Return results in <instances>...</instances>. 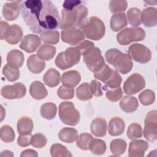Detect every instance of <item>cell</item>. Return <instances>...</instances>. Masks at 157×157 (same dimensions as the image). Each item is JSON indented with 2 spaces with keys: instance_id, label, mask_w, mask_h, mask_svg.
Segmentation results:
<instances>
[{
  "instance_id": "6da1fadb",
  "label": "cell",
  "mask_w": 157,
  "mask_h": 157,
  "mask_svg": "<svg viewBox=\"0 0 157 157\" xmlns=\"http://www.w3.org/2000/svg\"><path fill=\"white\" fill-rule=\"evenodd\" d=\"M24 21L34 33H42L58 28L61 19L54 4L47 0H28L21 4Z\"/></svg>"
},
{
  "instance_id": "7a4b0ae2",
  "label": "cell",
  "mask_w": 157,
  "mask_h": 157,
  "mask_svg": "<svg viewBox=\"0 0 157 157\" xmlns=\"http://www.w3.org/2000/svg\"><path fill=\"white\" fill-rule=\"evenodd\" d=\"M88 13V9L82 4L71 9H63L61 10L60 28L66 29L80 26L86 20Z\"/></svg>"
},
{
  "instance_id": "3957f363",
  "label": "cell",
  "mask_w": 157,
  "mask_h": 157,
  "mask_svg": "<svg viewBox=\"0 0 157 157\" xmlns=\"http://www.w3.org/2000/svg\"><path fill=\"white\" fill-rule=\"evenodd\" d=\"M105 57L107 62L113 66L116 71L122 74H126L129 72L132 67L133 63L131 58L128 54L122 53L117 48L108 50Z\"/></svg>"
},
{
  "instance_id": "277c9868",
  "label": "cell",
  "mask_w": 157,
  "mask_h": 157,
  "mask_svg": "<svg viewBox=\"0 0 157 157\" xmlns=\"http://www.w3.org/2000/svg\"><path fill=\"white\" fill-rule=\"evenodd\" d=\"M80 29L86 38L93 40L102 39L105 31L103 21L97 17H91L85 21L80 26Z\"/></svg>"
},
{
  "instance_id": "5b68a950",
  "label": "cell",
  "mask_w": 157,
  "mask_h": 157,
  "mask_svg": "<svg viewBox=\"0 0 157 157\" xmlns=\"http://www.w3.org/2000/svg\"><path fill=\"white\" fill-rule=\"evenodd\" d=\"M80 57L81 53L77 47H69L57 55L55 63L60 69L65 70L78 63Z\"/></svg>"
},
{
  "instance_id": "8992f818",
  "label": "cell",
  "mask_w": 157,
  "mask_h": 157,
  "mask_svg": "<svg viewBox=\"0 0 157 157\" xmlns=\"http://www.w3.org/2000/svg\"><path fill=\"white\" fill-rule=\"evenodd\" d=\"M59 117L61 121L69 126L77 125L80 120V115L72 102L64 101L59 105Z\"/></svg>"
},
{
  "instance_id": "52a82bcc",
  "label": "cell",
  "mask_w": 157,
  "mask_h": 157,
  "mask_svg": "<svg viewBox=\"0 0 157 157\" xmlns=\"http://www.w3.org/2000/svg\"><path fill=\"white\" fill-rule=\"evenodd\" d=\"M94 77L104 82L106 85L104 87L109 88L119 87L122 82L121 77L118 72L112 69L107 64H105L102 69L94 73Z\"/></svg>"
},
{
  "instance_id": "ba28073f",
  "label": "cell",
  "mask_w": 157,
  "mask_h": 157,
  "mask_svg": "<svg viewBox=\"0 0 157 157\" xmlns=\"http://www.w3.org/2000/svg\"><path fill=\"white\" fill-rule=\"evenodd\" d=\"M145 37V32L140 27L126 28L117 35V42L121 45H127L132 42L143 40Z\"/></svg>"
},
{
  "instance_id": "9c48e42d",
  "label": "cell",
  "mask_w": 157,
  "mask_h": 157,
  "mask_svg": "<svg viewBox=\"0 0 157 157\" xmlns=\"http://www.w3.org/2000/svg\"><path fill=\"white\" fill-rule=\"evenodd\" d=\"M83 60L87 68L95 73L102 69L105 64L100 49L95 47L92 51L83 56Z\"/></svg>"
},
{
  "instance_id": "30bf717a",
  "label": "cell",
  "mask_w": 157,
  "mask_h": 157,
  "mask_svg": "<svg viewBox=\"0 0 157 157\" xmlns=\"http://www.w3.org/2000/svg\"><path fill=\"white\" fill-rule=\"evenodd\" d=\"M156 110L149 112L145 119L143 134L144 137L149 142H153L157 138V115Z\"/></svg>"
},
{
  "instance_id": "8fae6325",
  "label": "cell",
  "mask_w": 157,
  "mask_h": 157,
  "mask_svg": "<svg viewBox=\"0 0 157 157\" xmlns=\"http://www.w3.org/2000/svg\"><path fill=\"white\" fill-rule=\"evenodd\" d=\"M145 86V80L138 73L131 75L123 84V91L128 95H132L142 90Z\"/></svg>"
},
{
  "instance_id": "7c38bea8",
  "label": "cell",
  "mask_w": 157,
  "mask_h": 157,
  "mask_svg": "<svg viewBox=\"0 0 157 157\" xmlns=\"http://www.w3.org/2000/svg\"><path fill=\"white\" fill-rule=\"evenodd\" d=\"M128 55L137 63L145 64L151 58V52L148 48L140 44H133L128 48Z\"/></svg>"
},
{
  "instance_id": "4fadbf2b",
  "label": "cell",
  "mask_w": 157,
  "mask_h": 157,
  "mask_svg": "<svg viewBox=\"0 0 157 157\" xmlns=\"http://www.w3.org/2000/svg\"><path fill=\"white\" fill-rule=\"evenodd\" d=\"M26 92V86L23 83L18 82L12 85L4 86L1 88V94L7 99H17L24 97Z\"/></svg>"
},
{
  "instance_id": "5bb4252c",
  "label": "cell",
  "mask_w": 157,
  "mask_h": 157,
  "mask_svg": "<svg viewBox=\"0 0 157 157\" xmlns=\"http://www.w3.org/2000/svg\"><path fill=\"white\" fill-rule=\"evenodd\" d=\"M61 36L62 41L71 45H76L85 39V35L82 31L76 28L63 30Z\"/></svg>"
},
{
  "instance_id": "9a60e30c",
  "label": "cell",
  "mask_w": 157,
  "mask_h": 157,
  "mask_svg": "<svg viewBox=\"0 0 157 157\" xmlns=\"http://www.w3.org/2000/svg\"><path fill=\"white\" fill-rule=\"evenodd\" d=\"M40 44V38L36 34H28L21 39L19 47L27 53H33Z\"/></svg>"
},
{
  "instance_id": "2e32d148",
  "label": "cell",
  "mask_w": 157,
  "mask_h": 157,
  "mask_svg": "<svg viewBox=\"0 0 157 157\" xmlns=\"http://www.w3.org/2000/svg\"><path fill=\"white\" fill-rule=\"evenodd\" d=\"M20 1H11L6 3L2 7V15L5 20L7 21H13L16 20L20 12L21 5Z\"/></svg>"
},
{
  "instance_id": "e0dca14e",
  "label": "cell",
  "mask_w": 157,
  "mask_h": 157,
  "mask_svg": "<svg viewBox=\"0 0 157 157\" xmlns=\"http://www.w3.org/2000/svg\"><path fill=\"white\" fill-rule=\"evenodd\" d=\"M148 144L144 140H132L129 145L128 156L143 157L148 148Z\"/></svg>"
},
{
  "instance_id": "ac0fdd59",
  "label": "cell",
  "mask_w": 157,
  "mask_h": 157,
  "mask_svg": "<svg viewBox=\"0 0 157 157\" xmlns=\"http://www.w3.org/2000/svg\"><path fill=\"white\" fill-rule=\"evenodd\" d=\"M23 36V30L18 25H12L6 30L4 39L5 40L11 44L15 45L20 42Z\"/></svg>"
},
{
  "instance_id": "d6986e66",
  "label": "cell",
  "mask_w": 157,
  "mask_h": 157,
  "mask_svg": "<svg viewBox=\"0 0 157 157\" xmlns=\"http://www.w3.org/2000/svg\"><path fill=\"white\" fill-rule=\"evenodd\" d=\"M81 80V76L80 73L75 70L67 71L63 74L61 78V81L63 86L73 88L76 86Z\"/></svg>"
},
{
  "instance_id": "ffe728a7",
  "label": "cell",
  "mask_w": 157,
  "mask_h": 157,
  "mask_svg": "<svg viewBox=\"0 0 157 157\" xmlns=\"http://www.w3.org/2000/svg\"><path fill=\"white\" fill-rule=\"evenodd\" d=\"M141 21L146 27L155 26L157 24V10L153 7H147L141 13Z\"/></svg>"
},
{
  "instance_id": "44dd1931",
  "label": "cell",
  "mask_w": 157,
  "mask_h": 157,
  "mask_svg": "<svg viewBox=\"0 0 157 157\" xmlns=\"http://www.w3.org/2000/svg\"><path fill=\"white\" fill-rule=\"evenodd\" d=\"M27 67L28 70L33 74H39L45 67V63L38 57L37 55H32L27 59Z\"/></svg>"
},
{
  "instance_id": "7402d4cb",
  "label": "cell",
  "mask_w": 157,
  "mask_h": 157,
  "mask_svg": "<svg viewBox=\"0 0 157 157\" xmlns=\"http://www.w3.org/2000/svg\"><path fill=\"white\" fill-rule=\"evenodd\" d=\"M125 124L124 120L120 117L112 118L109 123L108 131L112 136H117L122 134L124 132Z\"/></svg>"
},
{
  "instance_id": "603a6c76",
  "label": "cell",
  "mask_w": 157,
  "mask_h": 157,
  "mask_svg": "<svg viewBox=\"0 0 157 157\" xmlns=\"http://www.w3.org/2000/svg\"><path fill=\"white\" fill-rule=\"evenodd\" d=\"M91 133L96 137H104L107 132V122L102 118H96L90 125Z\"/></svg>"
},
{
  "instance_id": "cb8c5ba5",
  "label": "cell",
  "mask_w": 157,
  "mask_h": 157,
  "mask_svg": "<svg viewBox=\"0 0 157 157\" xmlns=\"http://www.w3.org/2000/svg\"><path fill=\"white\" fill-rule=\"evenodd\" d=\"M139 106L137 99L134 96H124L120 102L121 109L126 113H132L135 112Z\"/></svg>"
},
{
  "instance_id": "d4e9b609",
  "label": "cell",
  "mask_w": 157,
  "mask_h": 157,
  "mask_svg": "<svg viewBox=\"0 0 157 157\" xmlns=\"http://www.w3.org/2000/svg\"><path fill=\"white\" fill-rule=\"evenodd\" d=\"M29 93L34 99L41 100L47 96L48 91L42 83L34 81L30 85Z\"/></svg>"
},
{
  "instance_id": "484cf974",
  "label": "cell",
  "mask_w": 157,
  "mask_h": 157,
  "mask_svg": "<svg viewBox=\"0 0 157 157\" xmlns=\"http://www.w3.org/2000/svg\"><path fill=\"white\" fill-rule=\"evenodd\" d=\"M128 24L126 15L124 13H117L113 14L110 21V26L113 31L117 32L123 28H124Z\"/></svg>"
},
{
  "instance_id": "4316f807",
  "label": "cell",
  "mask_w": 157,
  "mask_h": 157,
  "mask_svg": "<svg viewBox=\"0 0 157 157\" xmlns=\"http://www.w3.org/2000/svg\"><path fill=\"white\" fill-rule=\"evenodd\" d=\"M7 62L12 67L15 68L20 67L24 62L23 53L18 50L10 51L7 55Z\"/></svg>"
},
{
  "instance_id": "83f0119b",
  "label": "cell",
  "mask_w": 157,
  "mask_h": 157,
  "mask_svg": "<svg viewBox=\"0 0 157 157\" xmlns=\"http://www.w3.org/2000/svg\"><path fill=\"white\" fill-rule=\"evenodd\" d=\"M60 74L59 72L53 69H49L44 74L43 77V81L44 83L48 87H55L60 82Z\"/></svg>"
},
{
  "instance_id": "f1b7e54d",
  "label": "cell",
  "mask_w": 157,
  "mask_h": 157,
  "mask_svg": "<svg viewBox=\"0 0 157 157\" xmlns=\"http://www.w3.org/2000/svg\"><path fill=\"white\" fill-rule=\"evenodd\" d=\"M59 139L66 143L71 144L76 141L78 137V133L75 128H64L58 133Z\"/></svg>"
},
{
  "instance_id": "f546056e",
  "label": "cell",
  "mask_w": 157,
  "mask_h": 157,
  "mask_svg": "<svg viewBox=\"0 0 157 157\" xmlns=\"http://www.w3.org/2000/svg\"><path fill=\"white\" fill-rule=\"evenodd\" d=\"M33 121L28 117H21L17 122V131L20 135L31 133L33 129Z\"/></svg>"
},
{
  "instance_id": "4dcf8cb0",
  "label": "cell",
  "mask_w": 157,
  "mask_h": 157,
  "mask_svg": "<svg viewBox=\"0 0 157 157\" xmlns=\"http://www.w3.org/2000/svg\"><path fill=\"white\" fill-rule=\"evenodd\" d=\"M56 49L55 47L48 44H44L39 48L37 51V55L43 61H49L54 57L56 54Z\"/></svg>"
},
{
  "instance_id": "1f68e13d",
  "label": "cell",
  "mask_w": 157,
  "mask_h": 157,
  "mask_svg": "<svg viewBox=\"0 0 157 157\" xmlns=\"http://www.w3.org/2000/svg\"><path fill=\"white\" fill-rule=\"evenodd\" d=\"M40 115L46 120L53 119L57 113V107L52 102H47L42 105L40 109Z\"/></svg>"
},
{
  "instance_id": "d6a6232c",
  "label": "cell",
  "mask_w": 157,
  "mask_h": 157,
  "mask_svg": "<svg viewBox=\"0 0 157 157\" xmlns=\"http://www.w3.org/2000/svg\"><path fill=\"white\" fill-rule=\"evenodd\" d=\"M76 96L77 99L80 101H85L91 99L93 94L91 90L90 85L86 82L82 83L76 89Z\"/></svg>"
},
{
  "instance_id": "836d02e7",
  "label": "cell",
  "mask_w": 157,
  "mask_h": 157,
  "mask_svg": "<svg viewBox=\"0 0 157 157\" xmlns=\"http://www.w3.org/2000/svg\"><path fill=\"white\" fill-rule=\"evenodd\" d=\"M141 13L142 12L139 9L132 7L129 9L127 12L128 21L130 25L133 27H137L140 25L141 21Z\"/></svg>"
},
{
  "instance_id": "e575fe53",
  "label": "cell",
  "mask_w": 157,
  "mask_h": 157,
  "mask_svg": "<svg viewBox=\"0 0 157 157\" xmlns=\"http://www.w3.org/2000/svg\"><path fill=\"white\" fill-rule=\"evenodd\" d=\"M127 147L126 141L121 139H117L111 141L110 144V151L113 156H119L123 154Z\"/></svg>"
},
{
  "instance_id": "d590c367",
  "label": "cell",
  "mask_w": 157,
  "mask_h": 157,
  "mask_svg": "<svg viewBox=\"0 0 157 157\" xmlns=\"http://www.w3.org/2000/svg\"><path fill=\"white\" fill-rule=\"evenodd\" d=\"M89 150L93 154L102 155L105 152L106 144L101 139L93 138L89 145Z\"/></svg>"
},
{
  "instance_id": "8d00e7d4",
  "label": "cell",
  "mask_w": 157,
  "mask_h": 157,
  "mask_svg": "<svg viewBox=\"0 0 157 157\" xmlns=\"http://www.w3.org/2000/svg\"><path fill=\"white\" fill-rule=\"evenodd\" d=\"M40 39L46 44H56L59 40V33L58 31H47L40 34Z\"/></svg>"
},
{
  "instance_id": "74e56055",
  "label": "cell",
  "mask_w": 157,
  "mask_h": 157,
  "mask_svg": "<svg viewBox=\"0 0 157 157\" xmlns=\"http://www.w3.org/2000/svg\"><path fill=\"white\" fill-rule=\"evenodd\" d=\"M50 155L53 157H68L72 156L67 148L60 144H54L51 146Z\"/></svg>"
},
{
  "instance_id": "f35d334b",
  "label": "cell",
  "mask_w": 157,
  "mask_h": 157,
  "mask_svg": "<svg viewBox=\"0 0 157 157\" xmlns=\"http://www.w3.org/2000/svg\"><path fill=\"white\" fill-rule=\"evenodd\" d=\"M2 74L7 80L11 82L17 80L20 75L18 68L12 67L8 64L4 66L2 69Z\"/></svg>"
},
{
  "instance_id": "ab89813d",
  "label": "cell",
  "mask_w": 157,
  "mask_h": 157,
  "mask_svg": "<svg viewBox=\"0 0 157 157\" xmlns=\"http://www.w3.org/2000/svg\"><path fill=\"white\" fill-rule=\"evenodd\" d=\"M15 132L12 128L7 124L4 125L0 129L1 139L5 143H10L15 139Z\"/></svg>"
},
{
  "instance_id": "60d3db41",
  "label": "cell",
  "mask_w": 157,
  "mask_h": 157,
  "mask_svg": "<svg viewBox=\"0 0 157 157\" xmlns=\"http://www.w3.org/2000/svg\"><path fill=\"white\" fill-rule=\"evenodd\" d=\"M143 131L142 126L136 123L131 124L127 130V136L131 140L140 138L142 136Z\"/></svg>"
},
{
  "instance_id": "b9f144b4",
  "label": "cell",
  "mask_w": 157,
  "mask_h": 157,
  "mask_svg": "<svg viewBox=\"0 0 157 157\" xmlns=\"http://www.w3.org/2000/svg\"><path fill=\"white\" fill-rule=\"evenodd\" d=\"M139 99L142 105H150L155 102V93L151 90H145L140 93L139 95Z\"/></svg>"
},
{
  "instance_id": "7bdbcfd3",
  "label": "cell",
  "mask_w": 157,
  "mask_h": 157,
  "mask_svg": "<svg viewBox=\"0 0 157 157\" xmlns=\"http://www.w3.org/2000/svg\"><path fill=\"white\" fill-rule=\"evenodd\" d=\"M93 137L88 133H82L78 137L76 145L81 150H87L89 149V145Z\"/></svg>"
},
{
  "instance_id": "ee69618b",
  "label": "cell",
  "mask_w": 157,
  "mask_h": 157,
  "mask_svg": "<svg viewBox=\"0 0 157 157\" xmlns=\"http://www.w3.org/2000/svg\"><path fill=\"white\" fill-rule=\"evenodd\" d=\"M128 7L126 1H110L109 2V9L112 13L124 12Z\"/></svg>"
},
{
  "instance_id": "f6af8a7d",
  "label": "cell",
  "mask_w": 157,
  "mask_h": 157,
  "mask_svg": "<svg viewBox=\"0 0 157 157\" xmlns=\"http://www.w3.org/2000/svg\"><path fill=\"white\" fill-rule=\"evenodd\" d=\"M107 99L111 102H117L123 96V91L119 86L115 88H109L105 93Z\"/></svg>"
},
{
  "instance_id": "bcb514c9",
  "label": "cell",
  "mask_w": 157,
  "mask_h": 157,
  "mask_svg": "<svg viewBox=\"0 0 157 157\" xmlns=\"http://www.w3.org/2000/svg\"><path fill=\"white\" fill-rule=\"evenodd\" d=\"M47 143L46 137L40 133H37L33 136L31 139V144L33 147L37 148L44 147Z\"/></svg>"
},
{
  "instance_id": "7dc6e473",
  "label": "cell",
  "mask_w": 157,
  "mask_h": 157,
  "mask_svg": "<svg viewBox=\"0 0 157 157\" xmlns=\"http://www.w3.org/2000/svg\"><path fill=\"white\" fill-rule=\"evenodd\" d=\"M57 95L62 99H71L74 96V90L61 86L57 90Z\"/></svg>"
},
{
  "instance_id": "c3c4849f",
  "label": "cell",
  "mask_w": 157,
  "mask_h": 157,
  "mask_svg": "<svg viewBox=\"0 0 157 157\" xmlns=\"http://www.w3.org/2000/svg\"><path fill=\"white\" fill-rule=\"evenodd\" d=\"M76 47L80 50L81 55L83 56L88 53L95 48L94 45L92 42L86 40H83Z\"/></svg>"
},
{
  "instance_id": "681fc988",
  "label": "cell",
  "mask_w": 157,
  "mask_h": 157,
  "mask_svg": "<svg viewBox=\"0 0 157 157\" xmlns=\"http://www.w3.org/2000/svg\"><path fill=\"white\" fill-rule=\"evenodd\" d=\"M90 85L93 95L97 97L102 96L103 93L101 89V83L100 82L96 80H93Z\"/></svg>"
},
{
  "instance_id": "f907efd6",
  "label": "cell",
  "mask_w": 157,
  "mask_h": 157,
  "mask_svg": "<svg viewBox=\"0 0 157 157\" xmlns=\"http://www.w3.org/2000/svg\"><path fill=\"white\" fill-rule=\"evenodd\" d=\"M31 133L25 135H20L17 139V144L21 147H26L31 144Z\"/></svg>"
},
{
  "instance_id": "816d5d0a",
  "label": "cell",
  "mask_w": 157,
  "mask_h": 157,
  "mask_svg": "<svg viewBox=\"0 0 157 157\" xmlns=\"http://www.w3.org/2000/svg\"><path fill=\"white\" fill-rule=\"evenodd\" d=\"M82 4L80 1H65L63 2V7L64 9H71Z\"/></svg>"
},
{
  "instance_id": "f5cc1de1",
  "label": "cell",
  "mask_w": 157,
  "mask_h": 157,
  "mask_svg": "<svg viewBox=\"0 0 157 157\" xmlns=\"http://www.w3.org/2000/svg\"><path fill=\"white\" fill-rule=\"evenodd\" d=\"M0 26H1V29H0V31H1V40H3L4 39V34L6 31V30L7 29V28L9 27V24L7 23V22H5L2 20L1 21V23H0Z\"/></svg>"
},
{
  "instance_id": "db71d44e",
  "label": "cell",
  "mask_w": 157,
  "mask_h": 157,
  "mask_svg": "<svg viewBox=\"0 0 157 157\" xmlns=\"http://www.w3.org/2000/svg\"><path fill=\"white\" fill-rule=\"evenodd\" d=\"M37 153L33 150L31 149H28L22 151V153L20 155L21 157L23 156H37Z\"/></svg>"
},
{
  "instance_id": "11a10c76",
  "label": "cell",
  "mask_w": 157,
  "mask_h": 157,
  "mask_svg": "<svg viewBox=\"0 0 157 157\" xmlns=\"http://www.w3.org/2000/svg\"><path fill=\"white\" fill-rule=\"evenodd\" d=\"M7 156H13V153L9 150H4L0 154V157H7Z\"/></svg>"
},
{
  "instance_id": "9f6ffc18",
  "label": "cell",
  "mask_w": 157,
  "mask_h": 157,
  "mask_svg": "<svg viewBox=\"0 0 157 157\" xmlns=\"http://www.w3.org/2000/svg\"><path fill=\"white\" fill-rule=\"evenodd\" d=\"M6 116V110L2 107V105H1V121H2L4 117Z\"/></svg>"
},
{
  "instance_id": "6f0895ef",
  "label": "cell",
  "mask_w": 157,
  "mask_h": 157,
  "mask_svg": "<svg viewBox=\"0 0 157 157\" xmlns=\"http://www.w3.org/2000/svg\"><path fill=\"white\" fill-rule=\"evenodd\" d=\"M145 2L148 4L150 5V6H156V3H157V1H145Z\"/></svg>"
}]
</instances>
